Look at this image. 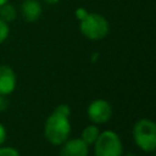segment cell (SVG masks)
<instances>
[{"instance_id": "3957f363", "label": "cell", "mask_w": 156, "mask_h": 156, "mask_svg": "<svg viewBox=\"0 0 156 156\" xmlns=\"http://www.w3.org/2000/svg\"><path fill=\"white\" fill-rule=\"evenodd\" d=\"M80 20V32L91 40H99L107 35L108 22L99 13H85Z\"/></svg>"}, {"instance_id": "6da1fadb", "label": "cell", "mask_w": 156, "mask_h": 156, "mask_svg": "<svg viewBox=\"0 0 156 156\" xmlns=\"http://www.w3.org/2000/svg\"><path fill=\"white\" fill-rule=\"evenodd\" d=\"M69 132H71V123L68 121V116L55 110L45 122V127H44L45 138L55 145H61L67 140Z\"/></svg>"}, {"instance_id": "5bb4252c", "label": "cell", "mask_w": 156, "mask_h": 156, "mask_svg": "<svg viewBox=\"0 0 156 156\" xmlns=\"http://www.w3.org/2000/svg\"><path fill=\"white\" fill-rule=\"evenodd\" d=\"M5 139H6V130H5L4 126L0 123V146L4 144Z\"/></svg>"}, {"instance_id": "2e32d148", "label": "cell", "mask_w": 156, "mask_h": 156, "mask_svg": "<svg viewBox=\"0 0 156 156\" xmlns=\"http://www.w3.org/2000/svg\"><path fill=\"white\" fill-rule=\"evenodd\" d=\"M60 0H45V2L46 4H49V5H55V4H57Z\"/></svg>"}, {"instance_id": "ac0fdd59", "label": "cell", "mask_w": 156, "mask_h": 156, "mask_svg": "<svg viewBox=\"0 0 156 156\" xmlns=\"http://www.w3.org/2000/svg\"><path fill=\"white\" fill-rule=\"evenodd\" d=\"M124 156H135L134 154H127V155H124Z\"/></svg>"}, {"instance_id": "8fae6325", "label": "cell", "mask_w": 156, "mask_h": 156, "mask_svg": "<svg viewBox=\"0 0 156 156\" xmlns=\"http://www.w3.org/2000/svg\"><path fill=\"white\" fill-rule=\"evenodd\" d=\"M9 26H7V22H5L4 20L0 18V43L5 41L6 38L9 37Z\"/></svg>"}, {"instance_id": "277c9868", "label": "cell", "mask_w": 156, "mask_h": 156, "mask_svg": "<svg viewBox=\"0 0 156 156\" xmlns=\"http://www.w3.org/2000/svg\"><path fill=\"white\" fill-rule=\"evenodd\" d=\"M95 156H122L123 146L119 136L112 130H105L99 134L94 143Z\"/></svg>"}, {"instance_id": "ba28073f", "label": "cell", "mask_w": 156, "mask_h": 156, "mask_svg": "<svg viewBox=\"0 0 156 156\" xmlns=\"http://www.w3.org/2000/svg\"><path fill=\"white\" fill-rule=\"evenodd\" d=\"M41 13V6L37 0H24L22 4V15L27 22H34Z\"/></svg>"}, {"instance_id": "9a60e30c", "label": "cell", "mask_w": 156, "mask_h": 156, "mask_svg": "<svg viewBox=\"0 0 156 156\" xmlns=\"http://www.w3.org/2000/svg\"><path fill=\"white\" fill-rule=\"evenodd\" d=\"M7 107V100L5 95H0V111H4Z\"/></svg>"}, {"instance_id": "5b68a950", "label": "cell", "mask_w": 156, "mask_h": 156, "mask_svg": "<svg viewBox=\"0 0 156 156\" xmlns=\"http://www.w3.org/2000/svg\"><path fill=\"white\" fill-rule=\"evenodd\" d=\"M112 107L110 102L102 99H96L88 106V117L94 123H105L111 118Z\"/></svg>"}, {"instance_id": "52a82bcc", "label": "cell", "mask_w": 156, "mask_h": 156, "mask_svg": "<svg viewBox=\"0 0 156 156\" xmlns=\"http://www.w3.org/2000/svg\"><path fill=\"white\" fill-rule=\"evenodd\" d=\"M16 88V76L12 68L0 65V95H9Z\"/></svg>"}, {"instance_id": "7c38bea8", "label": "cell", "mask_w": 156, "mask_h": 156, "mask_svg": "<svg viewBox=\"0 0 156 156\" xmlns=\"http://www.w3.org/2000/svg\"><path fill=\"white\" fill-rule=\"evenodd\" d=\"M0 156H20V154L16 149L5 146V147H0Z\"/></svg>"}, {"instance_id": "8992f818", "label": "cell", "mask_w": 156, "mask_h": 156, "mask_svg": "<svg viewBox=\"0 0 156 156\" xmlns=\"http://www.w3.org/2000/svg\"><path fill=\"white\" fill-rule=\"evenodd\" d=\"M88 144L82 139L66 140L61 147V156H88Z\"/></svg>"}, {"instance_id": "e0dca14e", "label": "cell", "mask_w": 156, "mask_h": 156, "mask_svg": "<svg viewBox=\"0 0 156 156\" xmlns=\"http://www.w3.org/2000/svg\"><path fill=\"white\" fill-rule=\"evenodd\" d=\"M6 1H7V0H0V6H1V5H2V4H5V2H6Z\"/></svg>"}, {"instance_id": "4fadbf2b", "label": "cell", "mask_w": 156, "mask_h": 156, "mask_svg": "<svg viewBox=\"0 0 156 156\" xmlns=\"http://www.w3.org/2000/svg\"><path fill=\"white\" fill-rule=\"evenodd\" d=\"M55 110L61 112V113H63V115H66V116H69V113H71V110H69V107L67 105H58Z\"/></svg>"}, {"instance_id": "7a4b0ae2", "label": "cell", "mask_w": 156, "mask_h": 156, "mask_svg": "<svg viewBox=\"0 0 156 156\" xmlns=\"http://www.w3.org/2000/svg\"><path fill=\"white\" fill-rule=\"evenodd\" d=\"M133 138L135 144L146 152L156 149V124L146 118L139 119L133 127Z\"/></svg>"}, {"instance_id": "9c48e42d", "label": "cell", "mask_w": 156, "mask_h": 156, "mask_svg": "<svg viewBox=\"0 0 156 156\" xmlns=\"http://www.w3.org/2000/svg\"><path fill=\"white\" fill-rule=\"evenodd\" d=\"M99 134H100V132H99V128L96 126H94V124L93 126H88V127H85L83 129L82 138L80 139L84 143H87L88 145H90V144H94L95 143V140L98 139Z\"/></svg>"}, {"instance_id": "30bf717a", "label": "cell", "mask_w": 156, "mask_h": 156, "mask_svg": "<svg viewBox=\"0 0 156 156\" xmlns=\"http://www.w3.org/2000/svg\"><path fill=\"white\" fill-rule=\"evenodd\" d=\"M16 9L13 7V5H11L10 2H5L0 6V18L4 20L5 22H11L16 18Z\"/></svg>"}]
</instances>
